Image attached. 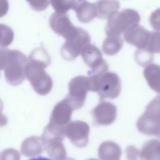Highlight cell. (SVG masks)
Wrapping results in <instances>:
<instances>
[{
    "label": "cell",
    "mask_w": 160,
    "mask_h": 160,
    "mask_svg": "<svg viewBox=\"0 0 160 160\" xmlns=\"http://www.w3.org/2000/svg\"><path fill=\"white\" fill-rule=\"evenodd\" d=\"M28 59L24 54L18 50H1V69L4 71L8 83L18 85L25 78L24 69Z\"/></svg>",
    "instance_id": "obj_1"
},
{
    "label": "cell",
    "mask_w": 160,
    "mask_h": 160,
    "mask_svg": "<svg viewBox=\"0 0 160 160\" xmlns=\"http://www.w3.org/2000/svg\"><path fill=\"white\" fill-rule=\"evenodd\" d=\"M89 91L97 92L101 99L115 98L121 92V81L118 76L112 72L100 75L89 76Z\"/></svg>",
    "instance_id": "obj_2"
},
{
    "label": "cell",
    "mask_w": 160,
    "mask_h": 160,
    "mask_svg": "<svg viewBox=\"0 0 160 160\" xmlns=\"http://www.w3.org/2000/svg\"><path fill=\"white\" fill-rule=\"evenodd\" d=\"M48 64L29 59L25 66V77L30 81L33 89L38 94L44 95L51 89L52 82L51 77L44 71Z\"/></svg>",
    "instance_id": "obj_3"
},
{
    "label": "cell",
    "mask_w": 160,
    "mask_h": 160,
    "mask_svg": "<svg viewBox=\"0 0 160 160\" xmlns=\"http://www.w3.org/2000/svg\"><path fill=\"white\" fill-rule=\"evenodd\" d=\"M139 13L132 9H123L112 14L108 20L105 32L108 36H119L129 28L140 22Z\"/></svg>",
    "instance_id": "obj_4"
},
{
    "label": "cell",
    "mask_w": 160,
    "mask_h": 160,
    "mask_svg": "<svg viewBox=\"0 0 160 160\" xmlns=\"http://www.w3.org/2000/svg\"><path fill=\"white\" fill-rule=\"evenodd\" d=\"M91 42L89 33L79 28L78 32L72 39L66 40L63 44L61 52L62 58L68 61H72L81 54L83 49Z\"/></svg>",
    "instance_id": "obj_5"
},
{
    "label": "cell",
    "mask_w": 160,
    "mask_h": 160,
    "mask_svg": "<svg viewBox=\"0 0 160 160\" xmlns=\"http://www.w3.org/2000/svg\"><path fill=\"white\" fill-rule=\"evenodd\" d=\"M88 87V77L77 76L69 83V92L66 98L74 110L81 108L85 101Z\"/></svg>",
    "instance_id": "obj_6"
},
{
    "label": "cell",
    "mask_w": 160,
    "mask_h": 160,
    "mask_svg": "<svg viewBox=\"0 0 160 160\" xmlns=\"http://www.w3.org/2000/svg\"><path fill=\"white\" fill-rule=\"evenodd\" d=\"M81 56L84 62L91 68L88 75H99L105 73L108 69V64L102 59L99 49L94 45L89 44L82 51Z\"/></svg>",
    "instance_id": "obj_7"
},
{
    "label": "cell",
    "mask_w": 160,
    "mask_h": 160,
    "mask_svg": "<svg viewBox=\"0 0 160 160\" xmlns=\"http://www.w3.org/2000/svg\"><path fill=\"white\" fill-rule=\"evenodd\" d=\"M49 23L52 30L66 40L73 38L78 32L79 28L73 26L66 13L54 12L49 18Z\"/></svg>",
    "instance_id": "obj_8"
},
{
    "label": "cell",
    "mask_w": 160,
    "mask_h": 160,
    "mask_svg": "<svg viewBox=\"0 0 160 160\" xmlns=\"http://www.w3.org/2000/svg\"><path fill=\"white\" fill-rule=\"evenodd\" d=\"M89 132L88 124L80 121L70 122L65 129V135L73 144L79 148L87 144Z\"/></svg>",
    "instance_id": "obj_9"
},
{
    "label": "cell",
    "mask_w": 160,
    "mask_h": 160,
    "mask_svg": "<svg viewBox=\"0 0 160 160\" xmlns=\"http://www.w3.org/2000/svg\"><path fill=\"white\" fill-rule=\"evenodd\" d=\"M151 32L139 24L134 25L127 29L123 34L124 40L129 44L140 49L147 48Z\"/></svg>",
    "instance_id": "obj_10"
},
{
    "label": "cell",
    "mask_w": 160,
    "mask_h": 160,
    "mask_svg": "<svg viewBox=\"0 0 160 160\" xmlns=\"http://www.w3.org/2000/svg\"><path fill=\"white\" fill-rule=\"evenodd\" d=\"M92 114L94 123L108 125L116 119V108L109 102H102L93 109Z\"/></svg>",
    "instance_id": "obj_11"
},
{
    "label": "cell",
    "mask_w": 160,
    "mask_h": 160,
    "mask_svg": "<svg viewBox=\"0 0 160 160\" xmlns=\"http://www.w3.org/2000/svg\"><path fill=\"white\" fill-rule=\"evenodd\" d=\"M73 108L66 98L59 102L54 107L49 120V124L56 126L65 128L70 119Z\"/></svg>",
    "instance_id": "obj_12"
},
{
    "label": "cell",
    "mask_w": 160,
    "mask_h": 160,
    "mask_svg": "<svg viewBox=\"0 0 160 160\" xmlns=\"http://www.w3.org/2000/svg\"><path fill=\"white\" fill-rule=\"evenodd\" d=\"M78 19L84 23L91 21L98 16V9L96 4L91 3L87 0H76L73 9Z\"/></svg>",
    "instance_id": "obj_13"
},
{
    "label": "cell",
    "mask_w": 160,
    "mask_h": 160,
    "mask_svg": "<svg viewBox=\"0 0 160 160\" xmlns=\"http://www.w3.org/2000/svg\"><path fill=\"white\" fill-rule=\"evenodd\" d=\"M136 126L138 131L144 134L158 136L160 133V119L144 112L138 119Z\"/></svg>",
    "instance_id": "obj_14"
},
{
    "label": "cell",
    "mask_w": 160,
    "mask_h": 160,
    "mask_svg": "<svg viewBox=\"0 0 160 160\" xmlns=\"http://www.w3.org/2000/svg\"><path fill=\"white\" fill-rule=\"evenodd\" d=\"M143 74L149 86L160 94V66L154 63L148 64L144 68Z\"/></svg>",
    "instance_id": "obj_15"
},
{
    "label": "cell",
    "mask_w": 160,
    "mask_h": 160,
    "mask_svg": "<svg viewBox=\"0 0 160 160\" xmlns=\"http://www.w3.org/2000/svg\"><path fill=\"white\" fill-rule=\"evenodd\" d=\"M143 160H160V141L151 139L142 146L139 154Z\"/></svg>",
    "instance_id": "obj_16"
},
{
    "label": "cell",
    "mask_w": 160,
    "mask_h": 160,
    "mask_svg": "<svg viewBox=\"0 0 160 160\" xmlns=\"http://www.w3.org/2000/svg\"><path fill=\"white\" fill-rule=\"evenodd\" d=\"M45 149L42 139L38 137H31L26 139L22 144L21 152L26 156H32L41 154Z\"/></svg>",
    "instance_id": "obj_17"
},
{
    "label": "cell",
    "mask_w": 160,
    "mask_h": 160,
    "mask_svg": "<svg viewBox=\"0 0 160 160\" xmlns=\"http://www.w3.org/2000/svg\"><path fill=\"white\" fill-rule=\"evenodd\" d=\"M121 155L120 147L113 142H104L99 146V156L102 160H118Z\"/></svg>",
    "instance_id": "obj_18"
},
{
    "label": "cell",
    "mask_w": 160,
    "mask_h": 160,
    "mask_svg": "<svg viewBox=\"0 0 160 160\" xmlns=\"http://www.w3.org/2000/svg\"><path fill=\"white\" fill-rule=\"evenodd\" d=\"M98 9V18H109L112 14L118 12L119 3L116 0H99L96 2Z\"/></svg>",
    "instance_id": "obj_19"
},
{
    "label": "cell",
    "mask_w": 160,
    "mask_h": 160,
    "mask_svg": "<svg viewBox=\"0 0 160 160\" xmlns=\"http://www.w3.org/2000/svg\"><path fill=\"white\" fill-rule=\"evenodd\" d=\"M61 139H53L44 144L45 149L49 156L56 160H65L66 157V150Z\"/></svg>",
    "instance_id": "obj_20"
},
{
    "label": "cell",
    "mask_w": 160,
    "mask_h": 160,
    "mask_svg": "<svg viewBox=\"0 0 160 160\" xmlns=\"http://www.w3.org/2000/svg\"><path fill=\"white\" fill-rule=\"evenodd\" d=\"M123 45L120 36H108L102 44L103 52L107 55H114L119 52Z\"/></svg>",
    "instance_id": "obj_21"
},
{
    "label": "cell",
    "mask_w": 160,
    "mask_h": 160,
    "mask_svg": "<svg viewBox=\"0 0 160 160\" xmlns=\"http://www.w3.org/2000/svg\"><path fill=\"white\" fill-rule=\"evenodd\" d=\"M76 0H50V3L57 12L66 13L69 9H74Z\"/></svg>",
    "instance_id": "obj_22"
},
{
    "label": "cell",
    "mask_w": 160,
    "mask_h": 160,
    "mask_svg": "<svg viewBox=\"0 0 160 160\" xmlns=\"http://www.w3.org/2000/svg\"><path fill=\"white\" fill-rule=\"evenodd\" d=\"M144 113L153 118L160 119V96L155 97L149 102Z\"/></svg>",
    "instance_id": "obj_23"
},
{
    "label": "cell",
    "mask_w": 160,
    "mask_h": 160,
    "mask_svg": "<svg viewBox=\"0 0 160 160\" xmlns=\"http://www.w3.org/2000/svg\"><path fill=\"white\" fill-rule=\"evenodd\" d=\"M151 53H160V32H151L149 42L146 49Z\"/></svg>",
    "instance_id": "obj_24"
},
{
    "label": "cell",
    "mask_w": 160,
    "mask_h": 160,
    "mask_svg": "<svg viewBox=\"0 0 160 160\" xmlns=\"http://www.w3.org/2000/svg\"><path fill=\"white\" fill-rule=\"evenodd\" d=\"M135 59L141 66H145L153 60V55L146 49H140L136 52Z\"/></svg>",
    "instance_id": "obj_25"
},
{
    "label": "cell",
    "mask_w": 160,
    "mask_h": 160,
    "mask_svg": "<svg viewBox=\"0 0 160 160\" xmlns=\"http://www.w3.org/2000/svg\"><path fill=\"white\" fill-rule=\"evenodd\" d=\"M30 7L35 11H41L46 9L50 2V0H26Z\"/></svg>",
    "instance_id": "obj_26"
},
{
    "label": "cell",
    "mask_w": 160,
    "mask_h": 160,
    "mask_svg": "<svg viewBox=\"0 0 160 160\" xmlns=\"http://www.w3.org/2000/svg\"><path fill=\"white\" fill-rule=\"evenodd\" d=\"M149 22L154 30L160 32V8H158L151 13Z\"/></svg>",
    "instance_id": "obj_27"
},
{
    "label": "cell",
    "mask_w": 160,
    "mask_h": 160,
    "mask_svg": "<svg viewBox=\"0 0 160 160\" xmlns=\"http://www.w3.org/2000/svg\"><path fill=\"white\" fill-rule=\"evenodd\" d=\"M138 149L132 146H129L126 149L127 154V159L128 160H134L138 156Z\"/></svg>",
    "instance_id": "obj_28"
},
{
    "label": "cell",
    "mask_w": 160,
    "mask_h": 160,
    "mask_svg": "<svg viewBox=\"0 0 160 160\" xmlns=\"http://www.w3.org/2000/svg\"><path fill=\"white\" fill-rule=\"evenodd\" d=\"M16 152V151L13 149H10V154H9V149H7L2 152L1 155V160H19V156L11 158V156Z\"/></svg>",
    "instance_id": "obj_29"
},
{
    "label": "cell",
    "mask_w": 160,
    "mask_h": 160,
    "mask_svg": "<svg viewBox=\"0 0 160 160\" xmlns=\"http://www.w3.org/2000/svg\"><path fill=\"white\" fill-rule=\"evenodd\" d=\"M29 160H52V159L47 158H44V157H36V158H31Z\"/></svg>",
    "instance_id": "obj_30"
},
{
    "label": "cell",
    "mask_w": 160,
    "mask_h": 160,
    "mask_svg": "<svg viewBox=\"0 0 160 160\" xmlns=\"http://www.w3.org/2000/svg\"><path fill=\"white\" fill-rule=\"evenodd\" d=\"M88 160H98L96 159H88Z\"/></svg>",
    "instance_id": "obj_31"
},
{
    "label": "cell",
    "mask_w": 160,
    "mask_h": 160,
    "mask_svg": "<svg viewBox=\"0 0 160 160\" xmlns=\"http://www.w3.org/2000/svg\"><path fill=\"white\" fill-rule=\"evenodd\" d=\"M158 138H160V133H159V134L158 136Z\"/></svg>",
    "instance_id": "obj_32"
}]
</instances>
